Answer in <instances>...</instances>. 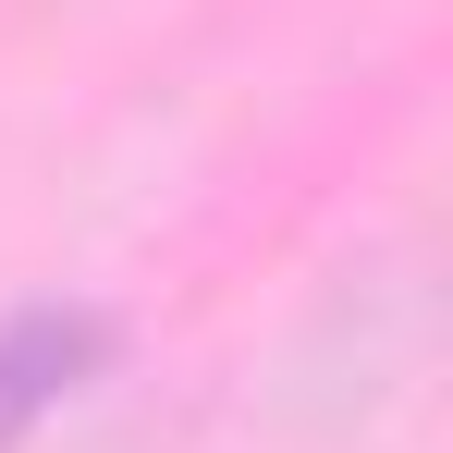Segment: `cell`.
I'll return each mask as SVG.
<instances>
[{
	"label": "cell",
	"mask_w": 453,
	"mask_h": 453,
	"mask_svg": "<svg viewBox=\"0 0 453 453\" xmlns=\"http://www.w3.org/2000/svg\"><path fill=\"white\" fill-rule=\"evenodd\" d=\"M98 356H111V319L98 306H25V319H0V453L25 441Z\"/></svg>",
	"instance_id": "cell-1"
}]
</instances>
